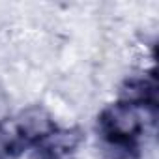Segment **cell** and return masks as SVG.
<instances>
[{
  "label": "cell",
  "mask_w": 159,
  "mask_h": 159,
  "mask_svg": "<svg viewBox=\"0 0 159 159\" xmlns=\"http://www.w3.org/2000/svg\"><path fill=\"white\" fill-rule=\"evenodd\" d=\"M58 125L54 122V116L41 105H30L19 112L15 118V133H17V144L25 150L38 146L51 139L56 133Z\"/></svg>",
  "instance_id": "obj_2"
},
{
  "label": "cell",
  "mask_w": 159,
  "mask_h": 159,
  "mask_svg": "<svg viewBox=\"0 0 159 159\" xmlns=\"http://www.w3.org/2000/svg\"><path fill=\"white\" fill-rule=\"evenodd\" d=\"M150 112L133 105L114 101L107 105L98 116V131L101 140L114 142H139L146 131V116ZM155 118V114H150Z\"/></svg>",
  "instance_id": "obj_1"
},
{
  "label": "cell",
  "mask_w": 159,
  "mask_h": 159,
  "mask_svg": "<svg viewBox=\"0 0 159 159\" xmlns=\"http://www.w3.org/2000/svg\"><path fill=\"white\" fill-rule=\"evenodd\" d=\"M101 159H140V146L139 142L103 140Z\"/></svg>",
  "instance_id": "obj_5"
},
{
  "label": "cell",
  "mask_w": 159,
  "mask_h": 159,
  "mask_svg": "<svg viewBox=\"0 0 159 159\" xmlns=\"http://www.w3.org/2000/svg\"><path fill=\"white\" fill-rule=\"evenodd\" d=\"M10 118V96L0 86V125Z\"/></svg>",
  "instance_id": "obj_6"
},
{
  "label": "cell",
  "mask_w": 159,
  "mask_h": 159,
  "mask_svg": "<svg viewBox=\"0 0 159 159\" xmlns=\"http://www.w3.org/2000/svg\"><path fill=\"white\" fill-rule=\"evenodd\" d=\"M118 101L142 109L150 114L157 111V83L153 75H133L120 84Z\"/></svg>",
  "instance_id": "obj_3"
},
{
  "label": "cell",
  "mask_w": 159,
  "mask_h": 159,
  "mask_svg": "<svg viewBox=\"0 0 159 159\" xmlns=\"http://www.w3.org/2000/svg\"><path fill=\"white\" fill-rule=\"evenodd\" d=\"M81 140L83 135L79 129H56L51 139L32 146L28 159H75L73 153Z\"/></svg>",
  "instance_id": "obj_4"
}]
</instances>
